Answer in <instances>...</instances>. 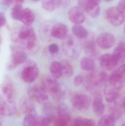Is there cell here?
I'll return each instance as SVG.
<instances>
[{"mask_svg": "<svg viewBox=\"0 0 125 126\" xmlns=\"http://www.w3.org/2000/svg\"><path fill=\"white\" fill-rule=\"evenodd\" d=\"M92 109L95 114L97 116H101L104 113L105 105L103 102L101 95L99 94L96 95L93 100Z\"/></svg>", "mask_w": 125, "mask_h": 126, "instance_id": "cell-17", "label": "cell"}, {"mask_svg": "<svg viewBox=\"0 0 125 126\" xmlns=\"http://www.w3.org/2000/svg\"><path fill=\"white\" fill-rule=\"evenodd\" d=\"M118 90L110 85L106 86L104 88V94L107 101L109 103L115 102L119 96Z\"/></svg>", "mask_w": 125, "mask_h": 126, "instance_id": "cell-19", "label": "cell"}, {"mask_svg": "<svg viewBox=\"0 0 125 126\" xmlns=\"http://www.w3.org/2000/svg\"><path fill=\"white\" fill-rule=\"evenodd\" d=\"M19 107L21 112L26 115L36 114V109L31 99L28 97H23L19 101Z\"/></svg>", "mask_w": 125, "mask_h": 126, "instance_id": "cell-13", "label": "cell"}, {"mask_svg": "<svg viewBox=\"0 0 125 126\" xmlns=\"http://www.w3.org/2000/svg\"><path fill=\"white\" fill-rule=\"evenodd\" d=\"M121 126H125V123L123 124Z\"/></svg>", "mask_w": 125, "mask_h": 126, "instance_id": "cell-49", "label": "cell"}, {"mask_svg": "<svg viewBox=\"0 0 125 126\" xmlns=\"http://www.w3.org/2000/svg\"><path fill=\"white\" fill-rule=\"evenodd\" d=\"M49 69L52 76L57 79L61 78L63 75L61 62L58 61L52 62L50 65Z\"/></svg>", "mask_w": 125, "mask_h": 126, "instance_id": "cell-22", "label": "cell"}, {"mask_svg": "<svg viewBox=\"0 0 125 126\" xmlns=\"http://www.w3.org/2000/svg\"><path fill=\"white\" fill-rule=\"evenodd\" d=\"M84 49L86 54L91 57L97 56V51L95 43L93 40L87 41L84 45Z\"/></svg>", "mask_w": 125, "mask_h": 126, "instance_id": "cell-28", "label": "cell"}, {"mask_svg": "<svg viewBox=\"0 0 125 126\" xmlns=\"http://www.w3.org/2000/svg\"><path fill=\"white\" fill-rule=\"evenodd\" d=\"M46 126L45 124H44L42 121V120H41V117H40V120L39 121V123L37 124V125H36V126Z\"/></svg>", "mask_w": 125, "mask_h": 126, "instance_id": "cell-44", "label": "cell"}, {"mask_svg": "<svg viewBox=\"0 0 125 126\" xmlns=\"http://www.w3.org/2000/svg\"><path fill=\"white\" fill-rule=\"evenodd\" d=\"M48 49L50 53L52 54H55L58 52L59 47L56 44L52 43L49 45Z\"/></svg>", "mask_w": 125, "mask_h": 126, "instance_id": "cell-39", "label": "cell"}, {"mask_svg": "<svg viewBox=\"0 0 125 126\" xmlns=\"http://www.w3.org/2000/svg\"><path fill=\"white\" fill-rule=\"evenodd\" d=\"M116 70L125 78V64L120 67Z\"/></svg>", "mask_w": 125, "mask_h": 126, "instance_id": "cell-43", "label": "cell"}, {"mask_svg": "<svg viewBox=\"0 0 125 126\" xmlns=\"http://www.w3.org/2000/svg\"><path fill=\"white\" fill-rule=\"evenodd\" d=\"M100 60L101 66L106 70H112L119 64L113 55L111 54L102 55L100 57Z\"/></svg>", "mask_w": 125, "mask_h": 126, "instance_id": "cell-14", "label": "cell"}, {"mask_svg": "<svg viewBox=\"0 0 125 126\" xmlns=\"http://www.w3.org/2000/svg\"><path fill=\"white\" fill-rule=\"evenodd\" d=\"M28 93L32 100L40 103H46L49 98L47 92L43 86L33 85L30 86L28 89Z\"/></svg>", "mask_w": 125, "mask_h": 126, "instance_id": "cell-4", "label": "cell"}, {"mask_svg": "<svg viewBox=\"0 0 125 126\" xmlns=\"http://www.w3.org/2000/svg\"><path fill=\"white\" fill-rule=\"evenodd\" d=\"M63 47L66 54L70 57L76 58L78 57L79 50L76 47L74 38L72 37L69 36L66 38L64 42Z\"/></svg>", "mask_w": 125, "mask_h": 126, "instance_id": "cell-12", "label": "cell"}, {"mask_svg": "<svg viewBox=\"0 0 125 126\" xmlns=\"http://www.w3.org/2000/svg\"><path fill=\"white\" fill-rule=\"evenodd\" d=\"M74 126H95V123L93 120L82 117H78L75 119Z\"/></svg>", "mask_w": 125, "mask_h": 126, "instance_id": "cell-32", "label": "cell"}, {"mask_svg": "<svg viewBox=\"0 0 125 126\" xmlns=\"http://www.w3.org/2000/svg\"><path fill=\"white\" fill-rule=\"evenodd\" d=\"M68 29L65 24L61 23L55 24L51 30V35L57 39H64L67 36Z\"/></svg>", "mask_w": 125, "mask_h": 126, "instance_id": "cell-16", "label": "cell"}, {"mask_svg": "<svg viewBox=\"0 0 125 126\" xmlns=\"http://www.w3.org/2000/svg\"><path fill=\"white\" fill-rule=\"evenodd\" d=\"M121 106H122V109H124L125 111V98H123L121 102Z\"/></svg>", "mask_w": 125, "mask_h": 126, "instance_id": "cell-45", "label": "cell"}, {"mask_svg": "<svg viewBox=\"0 0 125 126\" xmlns=\"http://www.w3.org/2000/svg\"></svg>", "mask_w": 125, "mask_h": 126, "instance_id": "cell-51", "label": "cell"}, {"mask_svg": "<svg viewBox=\"0 0 125 126\" xmlns=\"http://www.w3.org/2000/svg\"><path fill=\"white\" fill-rule=\"evenodd\" d=\"M10 49L11 54L7 64V69L12 70L25 62L27 55L24 50L17 46H11Z\"/></svg>", "mask_w": 125, "mask_h": 126, "instance_id": "cell-3", "label": "cell"}, {"mask_svg": "<svg viewBox=\"0 0 125 126\" xmlns=\"http://www.w3.org/2000/svg\"><path fill=\"white\" fill-rule=\"evenodd\" d=\"M121 13L125 17V0H121L118 3V6H117Z\"/></svg>", "mask_w": 125, "mask_h": 126, "instance_id": "cell-41", "label": "cell"}, {"mask_svg": "<svg viewBox=\"0 0 125 126\" xmlns=\"http://www.w3.org/2000/svg\"><path fill=\"white\" fill-rule=\"evenodd\" d=\"M61 63L63 75L67 78L72 76L73 74V69L70 63L67 60H64Z\"/></svg>", "mask_w": 125, "mask_h": 126, "instance_id": "cell-30", "label": "cell"}, {"mask_svg": "<svg viewBox=\"0 0 125 126\" xmlns=\"http://www.w3.org/2000/svg\"><path fill=\"white\" fill-rule=\"evenodd\" d=\"M87 86L90 87H97L102 85L99 79L98 73H92L89 74L87 78Z\"/></svg>", "mask_w": 125, "mask_h": 126, "instance_id": "cell-27", "label": "cell"}, {"mask_svg": "<svg viewBox=\"0 0 125 126\" xmlns=\"http://www.w3.org/2000/svg\"><path fill=\"white\" fill-rule=\"evenodd\" d=\"M114 103V105L111 106L109 109L110 115L116 120L121 117L122 115V109L117 103H115V102Z\"/></svg>", "mask_w": 125, "mask_h": 126, "instance_id": "cell-35", "label": "cell"}, {"mask_svg": "<svg viewBox=\"0 0 125 126\" xmlns=\"http://www.w3.org/2000/svg\"><path fill=\"white\" fill-rule=\"evenodd\" d=\"M32 0L34 1H39L41 0Z\"/></svg>", "mask_w": 125, "mask_h": 126, "instance_id": "cell-47", "label": "cell"}, {"mask_svg": "<svg viewBox=\"0 0 125 126\" xmlns=\"http://www.w3.org/2000/svg\"><path fill=\"white\" fill-rule=\"evenodd\" d=\"M39 73V69L36 64L34 61H30L23 69L21 78L26 83H31L37 79Z\"/></svg>", "mask_w": 125, "mask_h": 126, "instance_id": "cell-5", "label": "cell"}, {"mask_svg": "<svg viewBox=\"0 0 125 126\" xmlns=\"http://www.w3.org/2000/svg\"><path fill=\"white\" fill-rule=\"evenodd\" d=\"M17 107L13 102L7 101L3 98L0 97V112L1 115L10 117L14 114L17 111Z\"/></svg>", "mask_w": 125, "mask_h": 126, "instance_id": "cell-11", "label": "cell"}, {"mask_svg": "<svg viewBox=\"0 0 125 126\" xmlns=\"http://www.w3.org/2000/svg\"><path fill=\"white\" fill-rule=\"evenodd\" d=\"M62 0H42V6L43 8L48 12H53L59 7Z\"/></svg>", "mask_w": 125, "mask_h": 126, "instance_id": "cell-23", "label": "cell"}, {"mask_svg": "<svg viewBox=\"0 0 125 126\" xmlns=\"http://www.w3.org/2000/svg\"><path fill=\"white\" fill-rule=\"evenodd\" d=\"M68 15L70 20L75 24H80L85 20L83 10L79 6L71 7L68 12Z\"/></svg>", "mask_w": 125, "mask_h": 126, "instance_id": "cell-10", "label": "cell"}, {"mask_svg": "<svg viewBox=\"0 0 125 126\" xmlns=\"http://www.w3.org/2000/svg\"><path fill=\"white\" fill-rule=\"evenodd\" d=\"M57 115L58 116H71L70 111L69 107L65 104L60 103L57 108Z\"/></svg>", "mask_w": 125, "mask_h": 126, "instance_id": "cell-36", "label": "cell"}, {"mask_svg": "<svg viewBox=\"0 0 125 126\" xmlns=\"http://www.w3.org/2000/svg\"><path fill=\"white\" fill-rule=\"evenodd\" d=\"M87 1L89 2H92V3H97L99 4L101 0H87Z\"/></svg>", "mask_w": 125, "mask_h": 126, "instance_id": "cell-46", "label": "cell"}, {"mask_svg": "<svg viewBox=\"0 0 125 126\" xmlns=\"http://www.w3.org/2000/svg\"><path fill=\"white\" fill-rule=\"evenodd\" d=\"M84 10L89 16L92 18H95L99 16L100 9L99 4L87 1Z\"/></svg>", "mask_w": 125, "mask_h": 126, "instance_id": "cell-20", "label": "cell"}, {"mask_svg": "<svg viewBox=\"0 0 125 126\" xmlns=\"http://www.w3.org/2000/svg\"><path fill=\"white\" fill-rule=\"evenodd\" d=\"M106 17L111 24L114 26L122 25L125 21V17L117 7H109L106 12Z\"/></svg>", "mask_w": 125, "mask_h": 126, "instance_id": "cell-6", "label": "cell"}, {"mask_svg": "<svg viewBox=\"0 0 125 126\" xmlns=\"http://www.w3.org/2000/svg\"><path fill=\"white\" fill-rule=\"evenodd\" d=\"M54 107L53 105L50 103H45L43 108V116L52 118L54 121L56 117L54 114Z\"/></svg>", "mask_w": 125, "mask_h": 126, "instance_id": "cell-31", "label": "cell"}, {"mask_svg": "<svg viewBox=\"0 0 125 126\" xmlns=\"http://www.w3.org/2000/svg\"><path fill=\"white\" fill-rule=\"evenodd\" d=\"M80 66L81 69L85 71H92L95 68V64L92 58L85 57L81 60Z\"/></svg>", "mask_w": 125, "mask_h": 126, "instance_id": "cell-25", "label": "cell"}, {"mask_svg": "<svg viewBox=\"0 0 125 126\" xmlns=\"http://www.w3.org/2000/svg\"><path fill=\"white\" fill-rule=\"evenodd\" d=\"M115 121L110 114L105 115L101 118L98 123L97 126H114Z\"/></svg>", "mask_w": 125, "mask_h": 126, "instance_id": "cell-29", "label": "cell"}, {"mask_svg": "<svg viewBox=\"0 0 125 126\" xmlns=\"http://www.w3.org/2000/svg\"><path fill=\"white\" fill-rule=\"evenodd\" d=\"M104 0L106 1H110L112 0Z\"/></svg>", "mask_w": 125, "mask_h": 126, "instance_id": "cell-48", "label": "cell"}, {"mask_svg": "<svg viewBox=\"0 0 125 126\" xmlns=\"http://www.w3.org/2000/svg\"><path fill=\"white\" fill-rule=\"evenodd\" d=\"M24 9L21 4L13 6L12 10L11 15L12 18L17 21H21Z\"/></svg>", "mask_w": 125, "mask_h": 126, "instance_id": "cell-33", "label": "cell"}, {"mask_svg": "<svg viewBox=\"0 0 125 126\" xmlns=\"http://www.w3.org/2000/svg\"><path fill=\"white\" fill-rule=\"evenodd\" d=\"M124 31H125V29H124Z\"/></svg>", "mask_w": 125, "mask_h": 126, "instance_id": "cell-50", "label": "cell"}, {"mask_svg": "<svg viewBox=\"0 0 125 126\" xmlns=\"http://www.w3.org/2000/svg\"><path fill=\"white\" fill-rule=\"evenodd\" d=\"M40 118L36 114L26 115L23 120V125L24 126H35L39 123Z\"/></svg>", "mask_w": 125, "mask_h": 126, "instance_id": "cell-26", "label": "cell"}, {"mask_svg": "<svg viewBox=\"0 0 125 126\" xmlns=\"http://www.w3.org/2000/svg\"><path fill=\"white\" fill-rule=\"evenodd\" d=\"M12 40L17 46L29 53H34L37 50V39L34 29L31 26L21 27L12 35Z\"/></svg>", "mask_w": 125, "mask_h": 126, "instance_id": "cell-1", "label": "cell"}, {"mask_svg": "<svg viewBox=\"0 0 125 126\" xmlns=\"http://www.w3.org/2000/svg\"><path fill=\"white\" fill-rule=\"evenodd\" d=\"M84 79L83 76L80 75H78L75 76L73 79V83L76 86H80L83 81Z\"/></svg>", "mask_w": 125, "mask_h": 126, "instance_id": "cell-40", "label": "cell"}, {"mask_svg": "<svg viewBox=\"0 0 125 126\" xmlns=\"http://www.w3.org/2000/svg\"><path fill=\"white\" fill-rule=\"evenodd\" d=\"M71 120V116H57L54 121V126H68Z\"/></svg>", "mask_w": 125, "mask_h": 126, "instance_id": "cell-34", "label": "cell"}, {"mask_svg": "<svg viewBox=\"0 0 125 126\" xmlns=\"http://www.w3.org/2000/svg\"><path fill=\"white\" fill-rule=\"evenodd\" d=\"M99 79L102 85L109 82V76L105 72H101L98 73Z\"/></svg>", "mask_w": 125, "mask_h": 126, "instance_id": "cell-38", "label": "cell"}, {"mask_svg": "<svg viewBox=\"0 0 125 126\" xmlns=\"http://www.w3.org/2000/svg\"><path fill=\"white\" fill-rule=\"evenodd\" d=\"M72 32L74 35L78 38L83 39L88 35L86 29L80 24H75L72 28Z\"/></svg>", "mask_w": 125, "mask_h": 126, "instance_id": "cell-24", "label": "cell"}, {"mask_svg": "<svg viewBox=\"0 0 125 126\" xmlns=\"http://www.w3.org/2000/svg\"><path fill=\"white\" fill-rule=\"evenodd\" d=\"M35 16L33 11L29 8L24 9L20 21L26 26H31L34 21Z\"/></svg>", "mask_w": 125, "mask_h": 126, "instance_id": "cell-21", "label": "cell"}, {"mask_svg": "<svg viewBox=\"0 0 125 126\" xmlns=\"http://www.w3.org/2000/svg\"><path fill=\"white\" fill-rule=\"evenodd\" d=\"M112 55L118 63L124 61L125 58V40L119 43L114 49Z\"/></svg>", "mask_w": 125, "mask_h": 126, "instance_id": "cell-18", "label": "cell"}, {"mask_svg": "<svg viewBox=\"0 0 125 126\" xmlns=\"http://www.w3.org/2000/svg\"><path fill=\"white\" fill-rule=\"evenodd\" d=\"M0 27H3L6 24V22L5 14L3 12H1L0 13Z\"/></svg>", "mask_w": 125, "mask_h": 126, "instance_id": "cell-42", "label": "cell"}, {"mask_svg": "<svg viewBox=\"0 0 125 126\" xmlns=\"http://www.w3.org/2000/svg\"><path fill=\"white\" fill-rule=\"evenodd\" d=\"M24 0H1L3 4L7 6H15L21 4Z\"/></svg>", "mask_w": 125, "mask_h": 126, "instance_id": "cell-37", "label": "cell"}, {"mask_svg": "<svg viewBox=\"0 0 125 126\" xmlns=\"http://www.w3.org/2000/svg\"><path fill=\"white\" fill-rule=\"evenodd\" d=\"M42 85L48 93L55 100H59L64 97V93L57 79L53 76H46L43 78Z\"/></svg>", "mask_w": 125, "mask_h": 126, "instance_id": "cell-2", "label": "cell"}, {"mask_svg": "<svg viewBox=\"0 0 125 126\" xmlns=\"http://www.w3.org/2000/svg\"><path fill=\"white\" fill-rule=\"evenodd\" d=\"M1 90L4 97L7 101L13 102L15 89L13 82L11 78L6 75L4 76L1 85Z\"/></svg>", "mask_w": 125, "mask_h": 126, "instance_id": "cell-8", "label": "cell"}, {"mask_svg": "<svg viewBox=\"0 0 125 126\" xmlns=\"http://www.w3.org/2000/svg\"><path fill=\"white\" fill-rule=\"evenodd\" d=\"M125 82V77L117 70L109 76V83L110 86L117 90L124 86Z\"/></svg>", "mask_w": 125, "mask_h": 126, "instance_id": "cell-15", "label": "cell"}, {"mask_svg": "<svg viewBox=\"0 0 125 126\" xmlns=\"http://www.w3.org/2000/svg\"><path fill=\"white\" fill-rule=\"evenodd\" d=\"M71 103L73 107L79 111H84L89 107L91 99L85 94H77L73 96Z\"/></svg>", "mask_w": 125, "mask_h": 126, "instance_id": "cell-7", "label": "cell"}, {"mask_svg": "<svg viewBox=\"0 0 125 126\" xmlns=\"http://www.w3.org/2000/svg\"><path fill=\"white\" fill-rule=\"evenodd\" d=\"M115 38L114 36L109 32H103L99 35L96 39L98 46L102 49H108L114 45Z\"/></svg>", "mask_w": 125, "mask_h": 126, "instance_id": "cell-9", "label": "cell"}]
</instances>
